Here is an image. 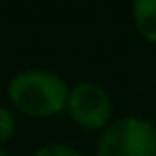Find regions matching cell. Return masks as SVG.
Segmentation results:
<instances>
[{"label":"cell","mask_w":156,"mask_h":156,"mask_svg":"<svg viewBox=\"0 0 156 156\" xmlns=\"http://www.w3.org/2000/svg\"><path fill=\"white\" fill-rule=\"evenodd\" d=\"M69 83L49 69H24L7 83L11 107L28 118H54L66 109Z\"/></svg>","instance_id":"1"},{"label":"cell","mask_w":156,"mask_h":156,"mask_svg":"<svg viewBox=\"0 0 156 156\" xmlns=\"http://www.w3.org/2000/svg\"><path fill=\"white\" fill-rule=\"evenodd\" d=\"M94 156H156V124L143 115H122L98 137Z\"/></svg>","instance_id":"2"},{"label":"cell","mask_w":156,"mask_h":156,"mask_svg":"<svg viewBox=\"0 0 156 156\" xmlns=\"http://www.w3.org/2000/svg\"><path fill=\"white\" fill-rule=\"evenodd\" d=\"M64 111L69 113L75 126L90 133H103L113 122V101L109 92L101 83L90 79L77 81L69 88Z\"/></svg>","instance_id":"3"},{"label":"cell","mask_w":156,"mask_h":156,"mask_svg":"<svg viewBox=\"0 0 156 156\" xmlns=\"http://www.w3.org/2000/svg\"><path fill=\"white\" fill-rule=\"evenodd\" d=\"M130 17L139 37L156 45V0H135L130 5Z\"/></svg>","instance_id":"4"},{"label":"cell","mask_w":156,"mask_h":156,"mask_svg":"<svg viewBox=\"0 0 156 156\" xmlns=\"http://www.w3.org/2000/svg\"><path fill=\"white\" fill-rule=\"evenodd\" d=\"M15 130H17V120H15L13 109L0 105V147L13 139Z\"/></svg>","instance_id":"5"},{"label":"cell","mask_w":156,"mask_h":156,"mask_svg":"<svg viewBox=\"0 0 156 156\" xmlns=\"http://www.w3.org/2000/svg\"><path fill=\"white\" fill-rule=\"evenodd\" d=\"M32 156H86L81 150L69 143H45L32 152Z\"/></svg>","instance_id":"6"},{"label":"cell","mask_w":156,"mask_h":156,"mask_svg":"<svg viewBox=\"0 0 156 156\" xmlns=\"http://www.w3.org/2000/svg\"><path fill=\"white\" fill-rule=\"evenodd\" d=\"M0 156H7V152H5L2 147H0Z\"/></svg>","instance_id":"7"}]
</instances>
